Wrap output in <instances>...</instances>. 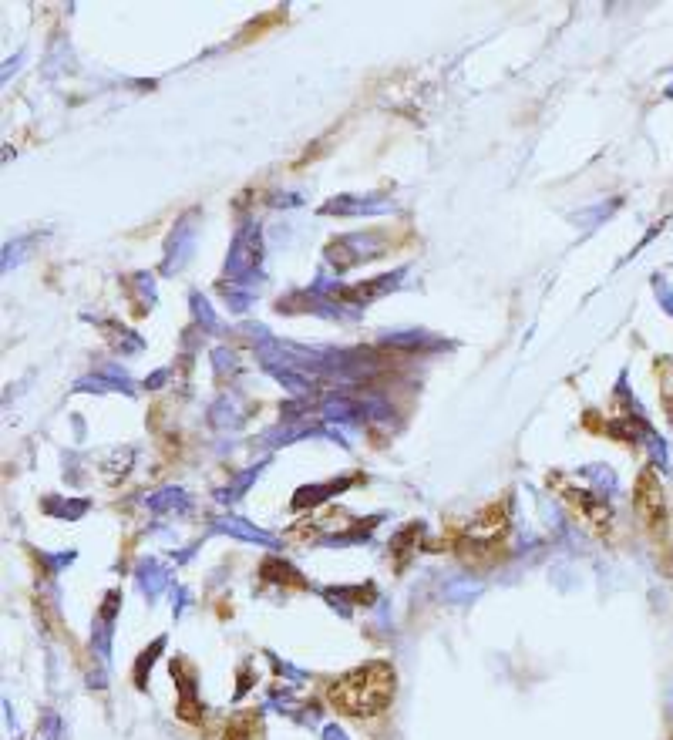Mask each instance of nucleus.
<instances>
[{
    "instance_id": "f257e3e1",
    "label": "nucleus",
    "mask_w": 673,
    "mask_h": 740,
    "mask_svg": "<svg viewBox=\"0 0 673 740\" xmlns=\"http://www.w3.org/2000/svg\"><path fill=\"white\" fill-rule=\"evenodd\" d=\"M394 687H398L394 666L384 660H371L330 683L327 700L337 714H344L350 720H367V717L384 714V710L391 707Z\"/></svg>"
},
{
    "instance_id": "20e7f679",
    "label": "nucleus",
    "mask_w": 673,
    "mask_h": 740,
    "mask_svg": "<svg viewBox=\"0 0 673 740\" xmlns=\"http://www.w3.org/2000/svg\"><path fill=\"white\" fill-rule=\"evenodd\" d=\"M549 485H556V492L562 495V502H566L573 512L583 518L589 529L596 532H610V505L603 502L599 495H589L586 488H576V485H562V481H549Z\"/></svg>"
},
{
    "instance_id": "7ed1b4c3",
    "label": "nucleus",
    "mask_w": 673,
    "mask_h": 740,
    "mask_svg": "<svg viewBox=\"0 0 673 740\" xmlns=\"http://www.w3.org/2000/svg\"><path fill=\"white\" fill-rule=\"evenodd\" d=\"M633 505H636V515H640V525L650 535V542L667 552L670 549V505H667V492H663V481L653 465L643 468L640 478H636Z\"/></svg>"
},
{
    "instance_id": "39448f33",
    "label": "nucleus",
    "mask_w": 673,
    "mask_h": 740,
    "mask_svg": "<svg viewBox=\"0 0 673 740\" xmlns=\"http://www.w3.org/2000/svg\"><path fill=\"white\" fill-rule=\"evenodd\" d=\"M223 740H263V714H256V710L236 714V717L226 724Z\"/></svg>"
},
{
    "instance_id": "f03ea898",
    "label": "nucleus",
    "mask_w": 673,
    "mask_h": 740,
    "mask_svg": "<svg viewBox=\"0 0 673 740\" xmlns=\"http://www.w3.org/2000/svg\"><path fill=\"white\" fill-rule=\"evenodd\" d=\"M505 539H509V512H505V505H488L475 522H468L465 529H455L451 549L472 566H485V562H495L502 555Z\"/></svg>"
}]
</instances>
